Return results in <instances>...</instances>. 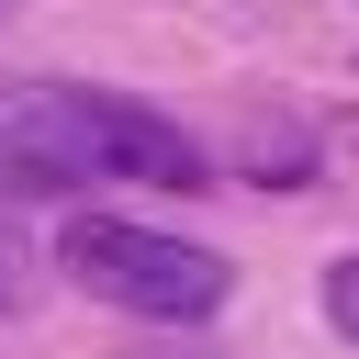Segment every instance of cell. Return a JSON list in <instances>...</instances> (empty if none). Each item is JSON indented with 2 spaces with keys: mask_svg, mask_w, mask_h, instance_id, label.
<instances>
[{
  "mask_svg": "<svg viewBox=\"0 0 359 359\" xmlns=\"http://www.w3.org/2000/svg\"><path fill=\"white\" fill-rule=\"evenodd\" d=\"M56 269H67L90 303H123V314H146V325H202V314L236 292V269H224L213 247L168 236V224H135V213H67Z\"/></svg>",
  "mask_w": 359,
  "mask_h": 359,
  "instance_id": "2",
  "label": "cell"
},
{
  "mask_svg": "<svg viewBox=\"0 0 359 359\" xmlns=\"http://www.w3.org/2000/svg\"><path fill=\"white\" fill-rule=\"evenodd\" d=\"M22 292H34V247H22V224H0V325L22 314Z\"/></svg>",
  "mask_w": 359,
  "mask_h": 359,
  "instance_id": "4",
  "label": "cell"
},
{
  "mask_svg": "<svg viewBox=\"0 0 359 359\" xmlns=\"http://www.w3.org/2000/svg\"><path fill=\"white\" fill-rule=\"evenodd\" d=\"M0 22H11V0H0Z\"/></svg>",
  "mask_w": 359,
  "mask_h": 359,
  "instance_id": "7",
  "label": "cell"
},
{
  "mask_svg": "<svg viewBox=\"0 0 359 359\" xmlns=\"http://www.w3.org/2000/svg\"><path fill=\"white\" fill-rule=\"evenodd\" d=\"M135 359H202V348H135Z\"/></svg>",
  "mask_w": 359,
  "mask_h": 359,
  "instance_id": "6",
  "label": "cell"
},
{
  "mask_svg": "<svg viewBox=\"0 0 359 359\" xmlns=\"http://www.w3.org/2000/svg\"><path fill=\"white\" fill-rule=\"evenodd\" d=\"M236 180H258V191H303V180H314V123H292V112H247V135H236Z\"/></svg>",
  "mask_w": 359,
  "mask_h": 359,
  "instance_id": "3",
  "label": "cell"
},
{
  "mask_svg": "<svg viewBox=\"0 0 359 359\" xmlns=\"http://www.w3.org/2000/svg\"><path fill=\"white\" fill-rule=\"evenodd\" d=\"M213 191L202 135L168 112L90 90V79H0V202H79V191Z\"/></svg>",
  "mask_w": 359,
  "mask_h": 359,
  "instance_id": "1",
  "label": "cell"
},
{
  "mask_svg": "<svg viewBox=\"0 0 359 359\" xmlns=\"http://www.w3.org/2000/svg\"><path fill=\"white\" fill-rule=\"evenodd\" d=\"M325 325H337V337L359 348V247H348V258L325 269Z\"/></svg>",
  "mask_w": 359,
  "mask_h": 359,
  "instance_id": "5",
  "label": "cell"
}]
</instances>
